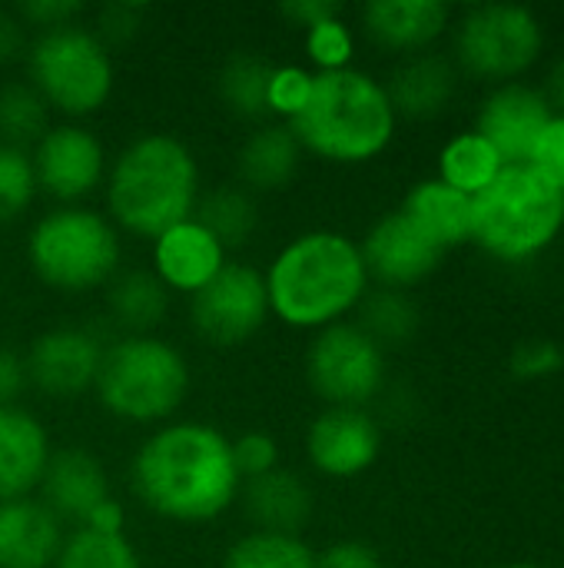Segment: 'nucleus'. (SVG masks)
Returning a JSON list of instances; mask_svg holds the SVG:
<instances>
[{
	"instance_id": "1",
	"label": "nucleus",
	"mask_w": 564,
	"mask_h": 568,
	"mask_svg": "<svg viewBox=\"0 0 564 568\" xmlns=\"http://www.w3.org/2000/svg\"><path fill=\"white\" fill-rule=\"evenodd\" d=\"M130 486L136 499L173 523H209L243 493L233 443L206 423H170L133 456Z\"/></svg>"
},
{
	"instance_id": "2",
	"label": "nucleus",
	"mask_w": 564,
	"mask_h": 568,
	"mask_svg": "<svg viewBox=\"0 0 564 568\" xmlns=\"http://www.w3.org/2000/svg\"><path fill=\"white\" fill-rule=\"evenodd\" d=\"M263 276L269 313L293 329L342 323L369 290L359 243L336 230H312L289 240Z\"/></svg>"
},
{
	"instance_id": "3",
	"label": "nucleus",
	"mask_w": 564,
	"mask_h": 568,
	"mask_svg": "<svg viewBox=\"0 0 564 568\" xmlns=\"http://www.w3.org/2000/svg\"><path fill=\"white\" fill-rule=\"evenodd\" d=\"M289 130L306 153L329 163H366L389 146L396 133V110L376 77L346 67L312 73L309 100L289 120Z\"/></svg>"
},
{
	"instance_id": "4",
	"label": "nucleus",
	"mask_w": 564,
	"mask_h": 568,
	"mask_svg": "<svg viewBox=\"0 0 564 568\" xmlns=\"http://www.w3.org/2000/svg\"><path fill=\"white\" fill-rule=\"evenodd\" d=\"M199 200V170L193 150L170 133L133 140L110 170V216L146 240L193 216Z\"/></svg>"
},
{
	"instance_id": "5",
	"label": "nucleus",
	"mask_w": 564,
	"mask_h": 568,
	"mask_svg": "<svg viewBox=\"0 0 564 568\" xmlns=\"http://www.w3.org/2000/svg\"><path fill=\"white\" fill-rule=\"evenodd\" d=\"M562 226L564 193L532 163L505 166L472 196V240L495 260H532L555 243Z\"/></svg>"
},
{
	"instance_id": "6",
	"label": "nucleus",
	"mask_w": 564,
	"mask_h": 568,
	"mask_svg": "<svg viewBox=\"0 0 564 568\" xmlns=\"http://www.w3.org/2000/svg\"><path fill=\"white\" fill-rule=\"evenodd\" d=\"M93 389L116 419L163 423L189 393V366L166 339L123 336L103 349Z\"/></svg>"
},
{
	"instance_id": "7",
	"label": "nucleus",
	"mask_w": 564,
	"mask_h": 568,
	"mask_svg": "<svg viewBox=\"0 0 564 568\" xmlns=\"http://www.w3.org/2000/svg\"><path fill=\"white\" fill-rule=\"evenodd\" d=\"M27 260L47 286L60 293H86L116 276L120 236L103 213L63 206L30 230Z\"/></svg>"
},
{
	"instance_id": "8",
	"label": "nucleus",
	"mask_w": 564,
	"mask_h": 568,
	"mask_svg": "<svg viewBox=\"0 0 564 568\" xmlns=\"http://www.w3.org/2000/svg\"><path fill=\"white\" fill-rule=\"evenodd\" d=\"M27 70L43 103L66 116H90L113 93L110 47L93 30L73 23L40 33L30 47Z\"/></svg>"
},
{
	"instance_id": "9",
	"label": "nucleus",
	"mask_w": 564,
	"mask_h": 568,
	"mask_svg": "<svg viewBox=\"0 0 564 568\" xmlns=\"http://www.w3.org/2000/svg\"><path fill=\"white\" fill-rule=\"evenodd\" d=\"M545 33L529 7L485 3L472 7L455 33L459 63L485 80H512L525 73L542 53Z\"/></svg>"
},
{
	"instance_id": "10",
	"label": "nucleus",
	"mask_w": 564,
	"mask_h": 568,
	"mask_svg": "<svg viewBox=\"0 0 564 568\" xmlns=\"http://www.w3.org/2000/svg\"><path fill=\"white\" fill-rule=\"evenodd\" d=\"M306 379L329 406L362 409L386 379V353L356 323H336L316 333L306 353Z\"/></svg>"
},
{
	"instance_id": "11",
	"label": "nucleus",
	"mask_w": 564,
	"mask_h": 568,
	"mask_svg": "<svg viewBox=\"0 0 564 568\" xmlns=\"http://www.w3.org/2000/svg\"><path fill=\"white\" fill-rule=\"evenodd\" d=\"M189 316L213 346L246 343L269 320L266 276L246 263H226L199 293L189 296Z\"/></svg>"
},
{
	"instance_id": "12",
	"label": "nucleus",
	"mask_w": 564,
	"mask_h": 568,
	"mask_svg": "<svg viewBox=\"0 0 564 568\" xmlns=\"http://www.w3.org/2000/svg\"><path fill=\"white\" fill-rule=\"evenodd\" d=\"M30 163H33L37 190H47L53 200L63 203H76L80 196L93 193V186H100L106 173L103 143L76 123L50 126L37 140Z\"/></svg>"
},
{
	"instance_id": "13",
	"label": "nucleus",
	"mask_w": 564,
	"mask_h": 568,
	"mask_svg": "<svg viewBox=\"0 0 564 568\" xmlns=\"http://www.w3.org/2000/svg\"><path fill=\"white\" fill-rule=\"evenodd\" d=\"M379 449L382 429L366 409L326 406L306 433L309 463L329 479L362 476L379 459Z\"/></svg>"
},
{
	"instance_id": "14",
	"label": "nucleus",
	"mask_w": 564,
	"mask_h": 568,
	"mask_svg": "<svg viewBox=\"0 0 564 568\" xmlns=\"http://www.w3.org/2000/svg\"><path fill=\"white\" fill-rule=\"evenodd\" d=\"M100 359H103V346L93 333L60 326L33 339L23 366H27V379L40 393L53 399H73L93 389Z\"/></svg>"
},
{
	"instance_id": "15",
	"label": "nucleus",
	"mask_w": 564,
	"mask_h": 568,
	"mask_svg": "<svg viewBox=\"0 0 564 568\" xmlns=\"http://www.w3.org/2000/svg\"><path fill=\"white\" fill-rule=\"evenodd\" d=\"M552 116L555 110L545 93L522 83H505L482 103L475 133H482L495 146L505 166H522L532 160L535 143Z\"/></svg>"
},
{
	"instance_id": "16",
	"label": "nucleus",
	"mask_w": 564,
	"mask_h": 568,
	"mask_svg": "<svg viewBox=\"0 0 564 568\" xmlns=\"http://www.w3.org/2000/svg\"><path fill=\"white\" fill-rule=\"evenodd\" d=\"M359 253H362L366 273L382 280L392 290L422 283L429 273H435V266L445 256L402 210L386 213L366 233Z\"/></svg>"
},
{
	"instance_id": "17",
	"label": "nucleus",
	"mask_w": 564,
	"mask_h": 568,
	"mask_svg": "<svg viewBox=\"0 0 564 568\" xmlns=\"http://www.w3.org/2000/svg\"><path fill=\"white\" fill-rule=\"evenodd\" d=\"M226 263L223 243L193 216L153 240V276L176 293H199Z\"/></svg>"
},
{
	"instance_id": "18",
	"label": "nucleus",
	"mask_w": 564,
	"mask_h": 568,
	"mask_svg": "<svg viewBox=\"0 0 564 568\" xmlns=\"http://www.w3.org/2000/svg\"><path fill=\"white\" fill-rule=\"evenodd\" d=\"M40 493H43L40 503L57 519H70L76 526H83L103 503L113 499L103 466L96 463L93 453L80 446L50 453L43 479H40Z\"/></svg>"
},
{
	"instance_id": "19",
	"label": "nucleus",
	"mask_w": 564,
	"mask_h": 568,
	"mask_svg": "<svg viewBox=\"0 0 564 568\" xmlns=\"http://www.w3.org/2000/svg\"><path fill=\"white\" fill-rule=\"evenodd\" d=\"M50 453L47 429L33 413L20 406L0 409V503L27 499L40 489Z\"/></svg>"
},
{
	"instance_id": "20",
	"label": "nucleus",
	"mask_w": 564,
	"mask_h": 568,
	"mask_svg": "<svg viewBox=\"0 0 564 568\" xmlns=\"http://www.w3.org/2000/svg\"><path fill=\"white\" fill-rule=\"evenodd\" d=\"M60 546V519L40 499L0 503V568H53Z\"/></svg>"
},
{
	"instance_id": "21",
	"label": "nucleus",
	"mask_w": 564,
	"mask_h": 568,
	"mask_svg": "<svg viewBox=\"0 0 564 568\" xmlns=\"http://www.w3.org/2000/svg\"><path fill=\"white\" fill-rule=\"evenodd\" d=\"M366 33L386 50H422L449 27V7L439 0H372L362 7Z\"/></svg>"
},
{
	"instance_id": "22",
	"label": "nucleus",
	"mask_w": 564,
	"mask_h": 568,
	"mask_svg": "<svg viewBox=\"0 0 564 568\" xmlns=\"http://www.w3.org/2000/svg\"><path fill=\"white\" fill-rule=\"evenodd\" d=\"M243 506L256 523V532L296 536L309 523L312 493L302 476L279 466L259 479L243 483Z\"/></svg>"
},
{
	"instance_id": "23",
	"label": "nucleus",
	"mask_w": 564,
	"mask_h": 568,
	"mask_svg": "<svg viewBox=\"0 0 564 568\" xmlns=\"http://www.w3.org/2000/svg\"><path fill=\"white\" fill-rule=\"evenodd\" d=\"M402 213L445 253L472 240V196L442 180H422L409 190Z\"/></svg>"
},
{
	"instance_id": "24",
	"label": "nucleus",
	"mask_w": 564,
	"mask_h": 568,
	"mask_svg": "<svg viewBox=\"0 0 564 568\" xmlns=\"http://www.w3.org/2000/svg\"><path fill=\"white\" fill-rule=\"evenodd\" d=\"M302 153L289 123H266L239 146L236 170L246 190H283L299 173Z\"/></svg>"
},
{
	"instance_id": "25",
	"label": "nucleus",
	"mask_w": 564,
	"mask_h": 568,
	"mask_svg": "<svg viewBox=\"0 0 564 568\" xmlns=\"http://www.w3.org/2000/svg\"><path fill=\"white\" fill-rule=\"evenodd\" d=\"M386 93H389L396 116L402 113V116L429 120L449 106V100L455 93V70L442 57L416 53L392 73Z\"/></svg>"
},
{
	"instance_id": "26",
	"label": "nucleus",
	"mask_w": 564,
	"mask_h": 568,
	"mask_svg": "<svg viewBox=\"0 0 564 568\" xmlns=\"http://www.w3.org/2000/svg\"><path fill=\"white\" fill-rule=\"evenodd\" d=\"M113 320L130 333V336H150V329L166 316L170 306V290L153 276V273H123L110 280L106 293Z\"/></svg>"
},
{
	"instance_id": "27",
	"label": "nucleus",
	"mask_w": 564,
	"mask_h": 568,
	"mask_svg": "<svg viewBox=\"0 0 564 568\" xmlns=\"http://www.w3.org/2000/svg\"><path fill=\"white\" fill-rule=\"evenodd\" d=\"M502 170L505 160L482 133H459L442 146L439 156V180L465 196H479Z\"/></svg>"
},
{
	"instance_id": "28",
	"label": "nucleus",
	"mask_w": 564,
	"mask_h": 568,
	"mask_svg": "<svg viewBox=\"0 0 564 568\" xmlns=\"http://www.w3.org/2000/svg\"><path fill=\"white\" fill-rule=\"evenodd\" d=\"M193 220L206 226L223 243V250H233L249 243L259 223V210L246 186H216L203 200H196Z\"/></svg>"
},
{
	"instance_id": "29",
	"label": "nucleus",
	"mask_w": 564,
	"mask_h": 568,
	"mask_svg": "<svg viewBox=\"0 0 564 568\" xmlns=\"http://www.w3.org/2000/svg\"><path fill=\"white\" fill-rule=\"evenodd\" d=\"M269 77L273 63L259 53H233L219 70V97L243 120L269 116Z\"/></svg>"
},
{
	"instance_id": "30",
	"label": "nucleus",
	"mask_w": 564,
	"mask_h": 568,
	"mask_svg": "<svg viewBox=\"0 0 564 568\" xmlns=\"http://www.w3.org/2000/svg\"><path fill=\"white\" fill-rule=\"evenodd\" d=\"M53 568H143V562L123 532H96L76 526V532L63 536Z\"/></svg>"
},
{
	"instance_id": "31",
	"label": "nucleus",
	"mask_w": 564,
	"mask_h": 568,
	"mask_svg": "<svg viewBox=\"0 0 564 568\" xmlns=\"http://www.w3.org/2000/svg\"><path fill=\"white\" fill-rule=\"evenodd\" d=\"M219 568H316V552L299 536L249 532L233 542Z\"/></svg>"
},
{
	"instance_id": "32",
	"label": "nucleus",
	"mask_w": 564,
	"mask_h": 568,
	"mask_svg": "<svg viewBox=\"0 0 564 568\" xmlns=\"http://www.w3.org/2000/svg\"><path fill=\"white\" fill-rule=\"evenodd\" d=\"M47 103L30 83H7L0 87V143L23 150L50 130Z\"/></svg>"
},
{
	"instance_id": "33",
	"label": "nucleus",
	"mask_w": 564,
	"mask_h": 568,
	"mask_svg": "<svg viewBox=\"0 0 564 568\" xmlns=\"http://www.w3.org/2000/svg\"><path fill=\"white\" fill-rule=\"evenodd\" d=\"M362 306V323L359 329L366 336H372L379 346H392V343H406L416 326H419V313L412 306L409 296H402L399 290H382V293H366Z\"/></svg>"
},
{
	"instance_id": "34",
	"label": "nucleus",
	"mask_w": 564,
	"mask_h": 568,
	"mask_svg": "<svg viewBox=\"0 0 564 568\" xmlns=\"http://www.w3.org/2000/svg\"><path fill=\"white\" fill-rule=\"evenodd\" d=\"M37 196V176L27 150L0 143V223L17 220Z\"/></svg>"
},
{
	"instance_id": "35",
	"label": "nucleus",
	"mask_w": 564,
	"mask_h": 568,
	"mask_svg": "<svg viewBox=\"0 0 564 568\" xmlns=\"http://www.w3.org/2000/svg\"><path fill=\"white\" fill-rule=\"evenodd\" d=\"M352 50H356L352 30H349V23L342 17L322 20V23L306 30V53L319 67V73L352 67Z\"/></svg>"
},
{
	"instance_id": "36",
	"label": "nucleus",
	"mask_w": 564,
	"mask_h": 568,
	"mask_svg": "<svg viewBox=\"0 0 564 568\" xmlns=\"http://www.w3.org/2000/svg\"><path fill=\"white\" fill-rule=\"evenodd\" d=\"M309 90H312V73L302 70V67H273V77H269V113L283 116L286 123L306 106L309 100Z\"/></svg>"
},
{
	"instance_id": "37",
	"label": "nucleus",
	"mask_w": 564,
	"mask_h": 568,
	"mask_svg": "<svg viewBox=\"0 0 564 568\" xmlns=\"http://www.w3.org/2000/svg\"><path fill=\"white\" fill-rule=\"evenodd\" d=\"M233 463L243 483L279 469V446L269 433H243L233 443Z\"/></svg>"
},
{
	"instance_id": "38",
	"label": "nucleus",
	"mask_w": 564,
	"mask_h": 568,
	"mask_svg": "<svg viewBox=\"0 0 564 568\" xmlns=\"http://www.w3.org/2000/svg\"><path fill=\"white\" fill-rule=\"evenodd\" d=\"M564 356L562 349L548 339H535V343H522L512 356V373L519 379H545L555 376L562 369Z\"/></svg>"
},
{
	"instance_id": "39",
	"label": "nucleus",
	"mask_w": 564,
	"mask_h": 568,
	"mask_svg": "<svg viewBox=\"0 0 564 568\" xmlns=\"http://www.w3.org/2000/svg\"><path fill=\"white\" fill-rule=\"evenodd\" d=\"M539 173H545L564 193V116L555 113L545 126V133L535 143V153L529 160Z\"/></svg>"
},
{
	"instance_id": "40",
	"label": "nucleus",
	"mask_w": 564,
	"mask_h": 568,
	"mask_svg": "<svg viewBox=\"0 0 564 568\" xmlns=\"http://www.w3.org/2000/svg\"><path fill=\"white\" fill-rule=\"evenodd\" d=\"M83 13V3H73V0H30L17 10L20 23L27 27H37L40 33L47 30H60V27H70L76 17Z\"/></svg>"
},
{
	"instance_id": "41",
	"label": "nucleus",
	"mask_w": 564,
	"mask_h": 568,
	"mask_svg": "<svg viewBox=\"0 0 564 568\" xmlns=\"http://www.w3.org/2000/svg\"><path fill=\"white\" fill-rule=\"evenodd\" d=\"M316 568H382V562L366 542H336L326 552H316Z\"/></svg>"
},
{
	"instance_id": "42",
	"label": "nucleus",
	"mask_w": 564,
	"mask_h": 568,
	"mask_svg": "<svg viewBox=\"0 0 564 568\" xmlns=\"http://www.w3.org/2000/svg\"><path fill=\"white\" fill-rule=\"evenodd\" d=\"M140 17H143V7H130V3H110L103 13H100V40H126L136 33L140 27Z\"/></svg>"
},
{
	"instance_id": "43",
	"label": "nucleus",
	"mask_w": 564,
	"mask_h": 568,
	"mask_svg": "<svg viewBox=\"0 0 564 568\" xmlns=\"http://www.w3.org/2000/svg\"><path fill=\"white\" fill-rule=\"evenodd\" d=\"M283 17L302 30L322 23V20H332V17H342V7L336 0H286L283 3Z\"/></svg>"
},
{
	"instance_id": "44",
	"label": "nucleus",
	"mask_w": 564,
	"mask_h": 568,
	"mask_svg": "<svg viewBox=\"0 0 564 568\" xmlns=\"http://www.w3.org/2000/svg\"><path fill=\"white\" fill-rule=\"evenodd\" d=\"M27 366L23 359L13 353V349H3L0 346V409L7 406H17L20 393L27 389Z\"/></svg>"
},
{
	"instance_id": "45",
	"label": "nucleus",
	"mask_w": 564,
	"mask_h": 568,
	"mask_svg": "<svg viewBox=\"0 0 564 568\" xmlns=\"http://www.w3.org/2000/svg\"><path fill=\"white\" fill-rule=\"evenodd\" d=\"M23 47V23L17 13L0 10V63L13 60Z\"/></svg>"
},
{
	"instance_id": "46",
	"label": "nucleus",
	"mask_w": 564,
	"mask_h": 568,
	"mask_svg": "<svg viewBox=\"0 0 564 568\" xmlns=\"http://www.w3.org/2000/svg\"><path fill=\"white\" fill-rule=\"evenodd\" d=\"M552 100L562 106V116H564V60L555 67V73H552Z\"/></svg>"
},
{
	"instance_id": "47",
	"label": "nucleus",
	"mask_w": 564,
	"mask_h": 568,
	"mask_svg": "<svg viewBox=\"0 0 564 568\" xmlns=\"http://www.w3.org/2000/svg\"><path fill=\"white\" fill-rule=\"evenodd\" d=\"M505 568H542V566H505Z\"/></svg>"
}]
</instances>
